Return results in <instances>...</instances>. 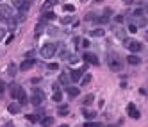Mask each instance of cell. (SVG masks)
<instances>
[{
  "mask_svg": "<svg viewBox=\"0 0 148 127\" xmlns=\"http://www.w3.org/2000/svg\"><path fill=\"white\" fill-rule=\"evenodd\" d=\"M20 91H22V88H20L18 84H11V86H9V93H11V97H13V98H18Z\"/></svg>",
  "mask_w": 148,
  "mask_h": 127,
  "instance_id": "4fadbf2b",
  "label": "cell"
},
{
  "mask_svg": "<svg viewBox=\"0 0 148 127\" xmlns=\"http://www.w3.org/2000/svg\"><path fill=\"white\" fill-rule=\"evenodd\" d=\"M4 127H15V125H13V124H5Z\"/></svg>",
  "mask_w": 148,
  "mask_h": 127,
  "instance_id": "60d3db41",
  "label": "cell"
},
{
  "mask_svg": "<svg viewBox=\"0 0 148 127\" xmlns=\"http://www.w3.org/2000/svg\"><path fill=\"white\" fill-rule=\"evenodd\" d=\"M0 22L4 23H15L16 20L13 18V13H11V7L9 5H0Z\"/></svg>",
  "mask_w": 148,
  "mask_h": 127,
  "instance_id": "7a4b0ae2",
  "label": "cell"
},
{
  "mask_svg": "<svg viewBox=\"0 0 148 127\" xmlns=\"http://www.w3.org/2000/svg\"><path fill=\"white\" fill-rule=\"evenodd\" d=\"M146 13H148V11H146Z\"/></svg>",
  "mask_w": 148,
  "mask_h": 127,
  "instance_id": "ee69618b",
  "label": "cell"
},
{
  "mask_svg": "<svg viewBox=\"0 0 148 127\" xmlns=\"http://www.w3.org/2000/svg\"><path fill=\"white\" fill-rule=\"evenodd\" d=\"M64 11H66V13H73V11H75V7H73L71 4H66V5H64Z\"/></svg>",
  "mask_w": 148,
  "mask_h": 127,
  "instance_id": "4dcf8cb0",
  "label": "cell"
},
{
  "mask_svg": "<svg viewBox=\"0 0 148 127\" xmlns=\"http://www.w3.org/2000/svg\"><path fill=\"white\" fill-rule=\"evenodd\" d=\"M123 45L132 52V54H137V52L143 49V45H141L139 41H136V39H123Z\"/></svg>",
  "mask_w": 148,
  "mask_h": 127,
  "instance_id": "5b68a950",
  "label": "cell"
},
{
  "mask_svg": "<svg viewBox=\"0 0 148 127\" xmlns=\"http://www.w3.org/2000/svg\"><path fill=\"white\" fill-rule=\"evenodd\" d=\"M57 50H59V43H45L39 50V54H41V57H54L57 54Z\"/></svg>",
  "mask_w": 148,
  "mask_h": 127,
  "instance_id": "6da1fadb",
  "label": "cell"
},
{
  "mask_svg": "<svg viewBox=\"0 0 148 127\" xmlns=\"http://www.w3.org/2000/svg\"><path fill=\"white\" fill-rule=\"evenodd\" d=\"M61 127H68V125H61Z\"/></svg>",
  "mask_w": 148,
  "mask_h": 127,
  "instance_id": "b9f144b4",
  "label": "cell"
},
{
  "mask_svg": "<svg viewBox=\"0 0 148 127\" xmlns=\"http://www.w3.org/2000/svg\"><path fill=\"white\" fill-rule=\"evenodd\" d=\"M66 93H68V97L75 98V97L80 95V90L77 88V86H66Z\"/></svg>",
  "mask_w": 148,
  "mask_h": 127,
  "instance_id": "8fae6325",
  "label": "cell"
},
{
  "mask_svg": "<svg viewBox=\"0 0 148 127\" xmlns=\"http://www.w3.org/2000/svg\"><path fill=\"white\" fill-rule=\"evenodd\" d=\"M43 27H45V23H43V22H39V23L36 25V36H39V34H41V31H43Z\"/></svg>",
  "mask_w": 148,
  "mask_h": 127,
  "instance_id": "4316f807",
  "label": "cell"
},
{
  "mask_svg": "<svg viewBox=\"0 0 148 127\" xmlns=\"http://www.w3.org/2000/svg\"><path fill=\"white\" fill-rule=\"evenodd\" d=\"M127 113H129V116L130 118H139V109L136 108V104H129V106H127Z\"/></svg>",
  "mask_w": 148,
  "mask_h": 127,
  "instance_id": "9c48e42d",
  "label": "cell"
},
{
  "mask_svg": "<svg viewBox=\"0 0 148 127\" xmlns=\"http://www.w3.org/2000/svg\"><path fill=\"white\" fill-rule=\"evenodd\" d=\"M127 61H129V64L137 66V64H141V57H139L137 54H130L129 57H127Z\"/></svg>",
  "mask_w": 148,
  "mask_h": 127,
  "instance_id": "5bb4252c",
  "label": "cell"
},
{
  "mask_svg": "<svg viewBox=\"0 0 148 127\" xmlns=\"http://www.w3.org/2000/svg\"><path fill=\"white\" fill-rule=\"evenodd\" d=\"M4 36H5V29H0V41L4 39Z\"/></svg>",
  "mask_w": 148,
  "mask_h": 127,
  "instance_id": "f35d334b",
  "label": "cell"
},
{
  "mask_svg": "<svg viewBox=\"0 0 148 127\" xmlns=\"http://www.w3.org/2000/svg\"><path fill=\"white\" fill-rule=\"evenodd\" d=\"M114 34H116L120 39H125V34H127V32H125V29H116V31H114Z\"/></svg>",
  "mask_w": 148,
  "mask_h": 127,
  "instance_id": "d4e9b609",
  "label": "cell"
},
{
  "mask_svg": "<svg viewBox=\"0 0 148 127\" xmlns=\"http://www.w3.org/2000/svg\"><path fill=\"white\" fill-rule=\"evenodd\" d=\"M50 20H56V13H52V11H46L45 15L41 16V22H50Z\"/></svg>",
  "mask_w": 148,
  "mask_h": 127,
  "instance_id": "2e32d148",
  "label": "cell"
},
{
  "mask_svg": "<svg viewBox=\"0 0 148 127\" xmlns=\"http://www.w3.org/2000/svg\"><path fill=\"white\" fill-rule=\"evenodd\" d=\"M7 73H9V75H11V77H15V75H16V66H15V64H13V63L9 64V68H7Z\"/></svg>",
  "mask_w": 148,
  "mask_h": 127,
  "instance_id": "484cf974",
  "label": "cell"
},
{
  "mask_svg": "<svg viewBox=\"0 0 148 127\" xmlns=\"http://www.w3.org/2000/svg\"><path fill=\"white\" fill-rule=\"evenodd\" d=\"M61 22H63L64 25H68V23L73 22V16H64V18H61Z\"/></svg>",
  "mask_w": 148,
  "mask_h": 127,
  "instance_id": "f1b7e54d",
  "label": "cell"
},
{
  "mask_svg": "<svg viewBox=\"0 0 148 127\" xmlns=\"http://www.w3.org/2000/svg\"><path fill=\"white\" fill-rule=\"evenodd\" d=\"M111 127H114V125H111Z\"/></svg>",
  "mask_w": 148,
  "mask_h": 127,
  "instance_id": "7bdbcfd3",
  "label": "cell"
},
{
  "mask_svg": "<svg viewBox=\"0 0 148 127\" xmlns=\"http://www.w3.org/2000/svg\"><path fill=\"white\" fill-rule=\"evenodd\" d=\"M54 102H61V100H63V93L61 91H54Z\"/></svg>",
  "mask_w": 148,
  "mask_h": 127,
  "instance_id": "cb8c5ba5",
  "label": "cell"
},
{
  "mask_svg": "<svg viewBox=\"0 0 148 127\" xmlns=\"http://www.w3.org/2000/svg\"><path fill=\"white\" fill-rule=\"evenodd\" d=\"M84 127H102V124H98V122H86Z\"/></svg>",
  "mask_w": 148,
  "mask_h": 127,
  "instance_id": "83f0119b",
  "label": "cell"
},
{
  "mask_svg": "<svg viewBox=\"0 0 148 127\" xmlns=\"http://www.w3.org/2000/svg\"><path fill=\"white\" fill-rule=\"evenodd\" d=\"M89 34L95 36V38H102V36L105 34V31H104V29H93V31H89Z\"/></svg>",
  "mask_w": 148,
  "mask_h": 127,
  "instance_id": "d6986e66",
  "label": "cell"
},
{
  "mask_svg": "<svg viewBox=\"0 0 148 127\" xmlns=\"http://www.w3.org/2000/svg\"><path fill=\"white\" fill-rule=\"evenodd\" d=\"M141 15H143V9H136L134 11V16H141Z\"/></svg>",
  "mask_w": 148,
  "mask_h": 127,
  "instance_id": "e575fe53",
  "label": "cell"
},
{
  "mask_svg": "<svg viewBox=\"0 0 148 127\" xmlns=\"http://www.w3.org/2000/svg\"><path fill=\"white\" fill-rule=\"evenodd\" d=\"M16 100H18V104H20V106H25L27 102H29V97H27V93L22 90V91H20V95H18V98H16Z\"/></svg>",
  "mask_w": 148,
  "mask_h": 127,
  "instance_id": "9a60e30c",
  "label": "cell"
},
{
  "mask_svg": "<svg viewBox=\"0 0 148 127\" xmlns=\"http://www.w3.org/2000/svg\"><path fill=\"white\" fill-rule=\"evenodd\" d=\"M15 7L20 13H27L30 9V0H15Z\"/></svg>",
  "mask_w": 148,
  "mask_h": 127,
  "instance_id": "8992f818",
  "label": "cell"
},
{
  "mask_svg": "<svg viewBox=\"0 0 148 127\" xmlns=\"http://www.w3.org/2000/svg\"><path fill=\"white\" fill-rule=\"evenodd\" d=\"M82 115H84V118L87 120V122H91V120L96 116V115H95V113H93V111H86V109H82Z\"/></svg>",
  "mask_w": 148,
  "mask_h": 127,
  "instance_id": "44dd1931",
  "label": "cell"
},
{
  "mask_svg": "<svg viewBox=\"0 0 148 127\" xmlns=\"http://www.w3.org/2000/svg\"><path fill=\"white\" fill-rule=\"evenodd\" d=\"M89 81H91V75H86V77L82 79V86H86V84L89 82Z\"/></svg>",
  "mask_w": 148,
  "mask_h": 127,
  "instance_id": "d6a6232c",
  "label": "cell"
},
{
  "mask_svg": "<svg viewBox=\"0 0 148 127\" xmlns=\"http://www.w3.org/2000/svg\"><path fill=\"white\" fill-rule=\"evenodd\" d=\"M80 45H82L84 49H87V47H89V41H87V39H82V43H80Z\"/></svg>",
  "mask_w": 148,
  "mask_h": 127,
  "instance_id": "8d00e7d4",
  "label": "cell"
},
{
  "mask_svg": "<svg viewBox=\"0 0 148 127\" xmlns=\"http://www.w3.org/2000/svg\"><path fill=\"white\" fill-rule=\"evenodd\" d=\"M34 64H36V59H34V57H32V59H25V61L20 64V70H22V72H27V70H30Z\"/></svg>",
  "mask_w": 148,
  "mask_h": 127,
  "instance_id": "30bf717a",
  "label": "cell"
},
{
  "mask_svg": "<svg viewBox=\"0 0 148 127\" xmlns=\"http://www.w3.org/2000/svg\"><path fill=\"white\" fill-rule=\"evenodd\" d=\"M20 109H22V106H20L18 102H11V104L7 106V111L11 113V115H18Z\"/></svg>",
  "mask_w": 148,
  "mask_h": 127,
  "instance_id": "7c38bea8",
  "label": "cell"
},
{
  "mask_svg": "<svg viewBox=\"0 0 148 127\" xmlns=\"http://www.w3.org/2000/svg\"><path fill=\"white\" fill-rule=\"evenodd\" d=\"M77 59H79V57H77L75 54H71V56L68 57V61H70V63H75V61H77Z\"/></svg>",
  "mask_w": 148,
  "mask_h": 127,
  "instance_id": "836d02e7",
  "label": "cell"
},
{
  "mask_svg": "<svg viewBox=\"0 0 148 127\" xmlns=\"http://www.w3.org/2000/svg\"><path fill=\"white\" fill-rule=\"evenodd\" d=\"M107 64H109V68H111L112 72H122V68H123L122 59H120L116 54H111L109 57H107Z\"/></svg>",
  "mask_w": 148,
  "mask_h": 127,
  "instance_id": "3957f363",
  "label": "cell"
},
{
  "mask_svg": "<svg viewBox=\"0 0 148 127\" xmlns=\"http://www.w3.org/2000/svg\"><path fill=\"white\" fill-rule=\"evenodd\" d=\"M43 100H45L43 90H39V88H34V90H32V97H30V104H32V106H41Z\"/></svg>",
  "mask_w": 148,
  "mask_h": 127,
  "instance_id": "277c9868",
  "label": "cell"
},
{
  "mask_svg": "<svg viewBox=\"0 0 148 127\" xmlns=\"http://www.w3.org/2000/svg\"><path fill=\"white\" fill-rule=\"evenodd\" d=\"M68 113H70V108H68V106H59V109H57V115L59 116H66V115H68Z\"/></svg>",
  "mask_w": 148,
  "mask_h": 127,
  "instance_id": "ac0fdd59",
  "label": "cell"
},
{
  "mask_svg": "<svg viewBox=\"0 0 148 127\" xmlns=\"http://www.w3.org/2000/svg\"><path fill=\"white\" fill-rule=\"evenodd\" d=\"M70 81H71V79H70V75H68V73H61V75H59V82H61V84H64V86H68L70 84Z\"/></svg>",
  "mask_w": 148,
  "mask_h": 127,
  "instance_id": "e0dca14e",
  "label": "cell"
},
{
  "mask_svg": "<svg viewBox=\"0 0 148 127\" xmlns=\"http://www.w3.org/2000/svg\"><path fill=\"white\" fill-rule=\"evenodd\" d=\"M84 61H86V63H89V64H93V66H98V64H100L98 56H96V54H93V52H86V54H84Z\"/></svg>",
  "mask_w": 148,
  "mask_h": 127,
  "instance_id": "52a82bcc",
  "label": "cell"
},
{
  "mask_svg": "<svg viewBox=\"0 0 148 127\" xmlns=\"http://www.w3.org/2000/svg\"><path fill=\"white\" fill-rule=\"evenodd\" d=\"M86 72V66L84 68H79V70H71L70 72V79L73 82H77V81H80V79H82V73Z\"/></svg>",
  "mask_w": 148,
  "mask_h": 127,
  "instance_id": "ba28073f",
  "label": "cell"
},
{
  "mask_svg": "<svg viewBox=\"0 0 148 127\" xmlns=\"http://www.w3.org/2000/svg\"><path fill=\"white\" fill-rule=\"evenodd\" d=\"M41 124H43V127H48V125L54 124V118H52V116H45V118L41 120Z\"/></svg>",
  "mask_w": 148,
  "mask_h": 127,
  "instance_id": "603a6c76",
  "label": "cell"
},
{
  "mask_svg": "<svg viewBox=\"0 0 148 127\" xmlns=\"http://www.w3.org/2000/svg\"><path fill=\"white\" fill-rule=\"evenodd\" d=\"M80 41H82L80 38H73V43H75V47H79V45H80Z\"/></svg>",
  "mask_w": 148,
  "mask_h": 127,
  "instance_id": "d590c367",
  "label": "cell"
},
{
  "mask_svg": "<svg viewBox=\"0 0 148 127\" xmlns=\"http://www.w3.org/2000/svg\"><path fill=\"white\" fill-rule=\"evenodd\" d=\"M56 4H57V0H46V2L43 4V11H48V9H52Z\"/></svg>",
  "mask_w": 148,
  "mask_h": 127,
  "instance_id": "ffe728a7",
  "label": "cell"
},
{
  "mask_svg": "<svg viewBox=\"0 0 148 127\" xmlns=\"http://www.w3.org/2000/svg\"><path fill=\"white\" fill-rule=\"evenodd\" d=\"M4 90H5V84H4L2 81H0V95H2V93H4Z\"/></svg>",
  "mask_w": 148,
  "mask_h": 127,
  "instance_id": "74e56055",
  "label": "cell"
},
{
  "mask_svg": "<svg viewBox=\"0 0 148 127\" xmlns=\"http://www.w3.org/2000/svg\"><path fill=\"white\" fill-rule=\"evenodd\" d=\"M123 2H125V4H132V2H134V0H123Z\"/></svg>",
  "mask_w": 148,
  "mask_h": 127,
  "instance_id": "ab89813d",
  "label": "cell"
},
{
  "mask_svg": "<svg viewBox=\"0 0 148 127\" xmlns=\"http://www.w3.org/2000/svg\"><path fill=\"white\" fill-rule=\"evenodd\" d=\"M129 31H130V32H137V25L130 22V23H129Z\"/></svg>",
  "mask_w": 148,
  "mask_h": 127,
  "instance_id": "1f68e13d",
  "label": "cell"
},
{
  "mask_svg": "<svg viewBox=\"0 0 148 127\" xmlns=\"http://www.w3.org/2000/svg\"><path fill=\"white\" fill-rule=\"evenodd\" d=\"M46 68H48V70H59V64L57 63H48V64H46Z\"/></svg>",
  "mask_w": 148,
  "mask_h": 127,
  "instance_id": "f546056e",
  "label": "cell"
},
{
  "mask_svg": "<svg viewBox=\"0 0 148 127\" xmlns=\"http://www.w3.org/2000/svg\"><path fill=\"white\" fill-rule=\"evenodd\" d=\"M93 100H95V95H91V93H89V95H86V97H84L82 104H84V106H89V104H93Z\"/></svg>",
  "mask_w": 148,
  "mask_h": 127,
  "instance_id": "7402d4cb",
  "label": "cell"
}]
</instances>
